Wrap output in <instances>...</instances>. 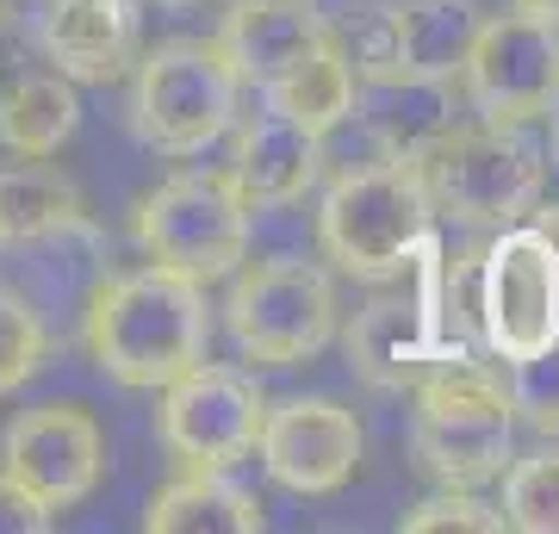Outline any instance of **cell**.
Instances as JSON below:
<instances>
[{
    "mask_svg": "<svg viewBox=\"0 0 559 534\" xmlns=\"http://www.w3.org/2000/svg\"><path fill=\"white\" fill-rule=\"evenodd\" d=\"M81 336H87V355L100 373H112L131 392H156L205 360V342H212L205 286L162 268V261L112 274L87 298Z\"/></svg>",
    "mask_w": 559,
    "mask_h": 534,
    "instance_id": "obj_1",
    "label": "cell"
},
{
    "mask_svg": "<svg viewBox=\"0 0 559 534\" xmlns=\"http://www.w3.org/2000/svg\"><path fill=\"white\" fill-rule=\"evenodd\" d=\"M417 416H411V448L417 466L441 485H485L498 478L516 454V411L503 379L473 355L436 360L429 373L411 385Z\"/></svg>",
    "mask_w": 559,
    "mask_h": 534,
    "instance_id": "obj_2",
    "label": "cell"
},
{
    "mask_svg": "<svg viewBox=\"0 0 559 534\" xmlns=\"http://www.w3.org/2000/svg\"><path fill=\"white\" fill-rule=\"evenodd\" d=\"M423 187L441 218L466 224V230H503L522 224L540 205L547 187V162L540 143L522 124H454L423 150Z\"/></svg>",
    "mask_w": 559,
    "mask_h": 534,
    "instance_id": "obj_3",
    "label": "cell"
},
{
    "mask_svg": "<svg viewBox=\"0 0 559 534\" xmlns=\"http://www.w3.org/2000/svg\"><path fill=\"white\" fill-rule=\"evenodd\" d=\"M429 187H423V162L417 156H380L342 168L323 187V212H318V237L323 256L336 261L342 274L355 280H385L423 237H429Z\"/></svg>",
    "mask_w": 559,
    "mask_h": 534,
    "instance_id": "obj_4",
    "label": "cell"
},
{
    "mask_svg": "<svg viewBox=\"0 0 559 534\" xmlns=\"http://www.w3.org/2000/svg\"><path fill=\"white\" fill-rule=\"evenodd\" d=\"M242 75L218 50V38H168L138 50L131 81V131L162 156H200L237 124Z\"/></svg>",
    "mask_w": 559,
    "mask_h": 534,
    "instance_id": "obj_5",
    "label": "cell"
},
{
    "mask_svg": "<svg viewBox=\"0 0 559 534\" xmlns=\"http://www.w3.org/2000/svg\"><path fill=\"white\" fill-rule=\"evenodd\" d=\"M392 280H399V293H380L373 305H360L355 330H348L355 373L380 392H404L436 360L466 355V342H448V274H441L436 237H423L392 268Z\"/></svg>",
    "mask_w": 559,
    "mask_h": 534,
    "instance_id": "obj_6",
    "label": "cell"
},
{
    "mask_svg": "<svg viewBox=\"0 0 559 534\" xmlns=\"http://www.w3.org/2000/svg\"><path fill=\"white\" fill-rule=\"evenodd\" d=\"M224 323H230L242 360L299 367V360L323 355L336 336V280L305 256L255 261L224 298Z\"/></svg>",
    "mask_w": 559,
    "mask_h": 534,
    "instance_id": "obj_7",
    "label": "cell"
},
{
    "mask_svg": "<svg viewBox=\"0 0 559 534\" xmlns=\"http://www.w3.org/2000/svg\"><path fill=\"white\" fill-rule=\"evenodd\" d=\"M138 242L150 261L212 286L249 256V205L224 168H180L138 199Z\"/></svg>",
    "mask_w": 559,
    "mask_h": 534,
    "instance_id": "obj_8",
    "label": "cell"
},
{
    "mask_svg": "<svg viewBox=\"0 0 559 534\" xmlns=\"http://www.w3.org/2000/svg\"><path fill=\"white\" fill-rule=\"evenodd\" d=\"M479 336L485 348L510 360L540 355L559 342V249L540 230L503 224L479 256Z\"/></svg>",
    "mask_w": 559,
    "mask_h": 534,
    "instance_id": "obj_9",
    "label": "cell"
},
{
    "mask_svg": "<svg viewBox=\"0 0 559 534\" xmlns=\"http://www.w3.org/2000/svg\"><path fill=\"white\" fill-rule=\"evenodd\" d=\"M0 473L32 503L62 515L106 478V429L81 404H32L0 436Z\"/></svg>",
    "mask_w": 559,
    "mask_h": 534,
    "instance_id": "obj_10",
    "label": "cell"
},
{
    "mask_svg": "<svg viewBox=\"0 0 559 534\" xmlns=\"http://www.w3.org/2000/svg\"><path fill=\"white\" fill-rule=\"evenodd\" d=\"M466 99L491 124H535L559 99V25L535 13H498L479 25V44L460 69Z\"/></svg>",
    "mask_w": 559,
    "mask_h": 534,
    "instance_id": "obj_11",
    "label": "cell"
},
{
    "mask_svg": "<svg viewBox=\"0 0 559 534\" xmlns=\"http://www.w3.org/2000/svg\"><path fill=\"white\" fill-rule=\"evenodd\" d=\"M162 392H168L162 397V448L180 466H237L255 454L267 397L249 373L200 360L180 379H168Z\"/></svg>",
    "mask_w": 559,
    "mask_h": 534,
    "instance_id": "obj_12",
    "label": "cell"
},
{
    "mask_svg": "<svg viewBox=\"0 0 559 534\" xmlns=\"http://www.w3.org/2000/svg\"><path fill=\"white\" fill-rule=\"evenodd\" d=\"M255 448L274 485L299 497H330L360 466V423L336 397H286V404H267Z\"/></svg>",
    "mask_w": 559,
    "mask_h": 534,
    "instance_id": "obj_13",
    "label": "cell"
},
{
    "mask_svg": "<svg viewBox=\"0 0 559 534\" xmlns=\"http://www.w3.org/2000/svg\"><path fill=\"white\" fill-rule=\"evenodd\" d=\"M44 57L69 81H119L143 50L138 0H44Z\"/></svg>",
    "mask_w": 559,
    "mask_h": 534,
    "instance_id": "obj_14",
    "label": "cell"
},
{
    "mask_svg": "<svg viewBox=\"0 0 559 534\" xmlns=\"http://www.w3.org/2000/svg\"><path fill=\"white\" fill-rule=\"evenodd\" d=\"M230 187L242 193L249 212H267V205H293L318 187L323 175V138L311 124L286 119V112H255V119L237 131V150H230Z\"/></svg>",
    "mask_w": 559,
    "mask_h": 534,
    "instance_id": "obj_15",
    "label": "cell"
},
{
    "mask_svg": "<svg viewBox=\"0 0 559 534\" xmlns=\"http://www.w3.org/2000/svg\"><path fill=\"white\" fill-rule=\"evenodd\" d=\"M323 38H336V20L318 0H230V13L218 25V50L230 57V69L242 75V87L293 69L299 57H311Z\"/></svg>",
    "mask_w": 559,
    "mask_h": 534,
    "instance_id": "obj_16",
    "label": "cell"
},
{
    "mask_svg": "<svg viewBox=\"0 0 559 534\" xmlns=\"http://www.w3.org/2000/svg\"><path fill=\"white\" fill-rule=\"evenodd\" d=\"M479 0H404L385 20V69L411 81H460L479 44Z\"/></svg>",
    "mask_w": 559,
    "mask_h": 534,
    "instance_id": "obj_17",
    "label": "cell"
},
{
    "mask_svg": "<svg viewBox=\"0 0 559 534\" xmlns=\"http://www.w3.org/2000/svg\"><path fill=\"white\" fill-rule=\"evenodd\" d=\"M143 529L150 534H261L267 529V503L249 485H237L230 466H187V478L162 485L143 503Z\"/></svg>",
    "mask_w": 559,
    "mask_h": 534,
    "instance_id": "obj_18",
    "label": "cell"
},
{
    "mask_svg": "<svg viewBox=\"0 0 559 534\" xmlns=\"http://www.w3.org/2000/svg\"><path fill=\"white\" fill-rule=\"evenodd\" d=\"M355 112L392 156H423L441 131H454V81H411V75H355Z\"/></svg>",
    "mask_w": 559,
    "mask_h": 534,
    "instance_id": "obj_19",
    "label": "cell"
},
{
    "mask_svg": "<svg viewBox=\"0 0 559 534\" xmlns=\"http://www.w3.org/2000/svg\"><path fill=\"white\" fill-rule=\"evenodd\" d=\"M81 218V187L44 162L0 168V256L7 249H38V242L75 230Z\"/></svg>",
    "mask_w": 559,
    "mask_h": 534,
    "instance_id": "obj_20",
    "label": "cell"
},
{
    "mask_svg": "<svg viewBox=\"0 0 559 534\" xmlns=\"http://www.w3.org/2000/svg\"><path fill=\"white\" fill-rule=\"evenodd\" d=\"M75 124H81L75 81L57 75V69H25L0 99V143L25 162L57 156L62 143L75 138Z\"/></svg>",
    "mask_w": 559,
    "mask_h": 534,
    "instance_id": "obj_21",
    "label": "cell"
},
{
    "mask_svg": "<svg viewBox=\"0 0 559 534\" xmlns=\"http://www.w3.org/2000/svg\"><path fill=\"white\" fill-rule=\"evenodd\" d=\"M355 62L342 57V44L336 38H323L311 57H299L293 69H280L261 94H267V106L274 112H286V119H299L311 124V131H330V124H342L348 112H355Z\"/></svg>",
    "mask_w": 559,
    "mask_h": 534,
    "instance_id": "obj_22",
    "label": "cell"
},
{
    "mask_svg": "<svg viewBox=\"0 0 559 534\" xmlns=\"http://www.w3.org/2000/svg\"><path fill=\"white\" fill-rule=\"evenodd\" d=\"M503 522L528 534H559V448H535V454H510L503 466Z\"/></svg>",
    "mask_w": 559,
    "mask_h": 534,
    "instance_id": "obj_23",
    "label": "cell"
},
{
    "mask_svg": "<svg viewBox=\"0 0 559 534\" xmlns=\"http://www.w3.org/2000/svg\"><path fill=\"white\" fill-rule=\"evenodd\" d=\"M44 360H50V330H44L38 305L0 280V397L20 392L32 373H44Z\"/></svg>",
    "mask_w": 559,
    "mask_h": 534,
    "instance_id": "obj_24",
    "label": "cell"
},
{
    "mask_svg": "<svg viewBox=\"0 0 559 534\" xmlns=\"http://www.w3.org/2000/svg\"><path fill=\"white\" fill-rule=\"evenodd\" d=\"M503 392H510L516 423H528L535 436H559V342H547L528 360H510Z\"/></svg>",
    "mask_w": 559,
    "mask_h": 534,
    "instance_id": "obj_25",
    "label": "cell"
},
{
    "mask_svg": "<svg viewBox=\"0 0 559 534\" xmlns=\"http://www.w3.org/2000/svg\"><path fill=\"white\" fill-rule=\"evenodd\" d=\"M399 529H411V534H441V529H454V534H498L503 529V510H491V503L473 497L466 485H448L441 497H429V503H417V510H404Z\"/></svg>",
    "mask_w": 559,
    "mask_h": 534,
    "instance_id": "obj_26",
    "label": "cell"
},
{
    "mask_svg": "<svg viewBox=\"0 0 559 534\" xmlns=\"http://www.w3.org/2000/svg\"><path fill=\"white\" fill-rule=\"evenodd\" d=\"M50 522H57V515L44 510V503H32L13 478L0 473V534H44Z\"/></svg>",
    "mask_w": 559,
    "mask_h": 534,
    "instance_id": "obj_27",
    "label": "cell"
},
{
    "mask_svg": "<svg viewBox=\"0 0 559 534\" xmlns=\"http://www.w3.org/2000/svg\"><path fill=\"white\" fill-rule=\"evenodd\" d=\"M25 75V57H20V38H13V20H7V7H0V99L7 87Z\"/></svg>",
    "mask_w": 559,
    "mask_h": 534,
    "instance_id": "obj_28",
    "label": "cell"
},
{
    "mask_svg": "<svg viewBox=\"0 0 559 534\" xmlns=\"http://www.w3.org/2000/svg\"><path fill=\"white\" fill-rule=\"evenodd\" d=\"M516 13H535V20H554L559 25V0H510Z\"/></svg>",
    "mask_w": 559,
    "mask_h": 534,
    "instance_id": "obj_29",
    "label": "cell"
},
{
    "mask_svg": "<svg viewBox=\"0 0 559 534\" xmlns=\"http://www.w3.org/2000/svg\"><path fill=\"white\" fill-rule=\"evenodd\" d=\"M535 230H540V237H547V242L559 249V205H547V212H540V224H535Z\"/></svg>",
    "mask_w": 559,
    "mask_h": 534,
    "instance_id": "obj_30",
    "label": "cell"
},
{
    "mask_svg": "<svg viewBox=\"0 0 559 534\" xmlns=\"http://www.w3.org/2000/svg\"><path fill=\"white\" fill-rule=\"evenodd\" d=\"M554 168H559V99H554Z\"/></svg>",
    "mask_w": 559,
    "mask_h": 534,
    "instance_id": "obj_31",
    "label": "cell"
},
{
    "mask_svg": "<svg viewBox=\"0 0 559 534\" xmlns=\"http://www.w3.org/2000/svg\"><path fill=\"white\" fill-rule=\"evenodd\" d=\"M168 7H193V0H168Z\"/></svg>",
    "mask_w": 559,
    "mask_h": 534,
    "instance_id": "obj_32",
    "label": "cell"
}]
</instances>
